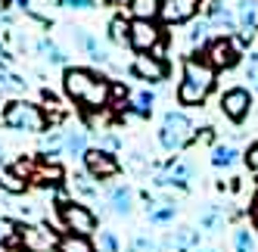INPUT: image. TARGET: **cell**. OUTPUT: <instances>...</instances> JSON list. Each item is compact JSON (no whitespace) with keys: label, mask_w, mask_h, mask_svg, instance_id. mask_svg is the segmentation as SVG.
<instances>
[{"label":"cell","mask_w":258,"mask_h":252,"mask_svg":"<svg viewBox=\"0 0 258 252\" xmlns=\"http://www.w3.org/2000/svg\"><path fill=\"white\" fill-rule=\"evenodd\" d=\"M62 87L69 100H75L78 106H84L87 112H100L103 106H109V100H112V84H109V78L97 75V72L90 69H66L62 75Z\"/></svg>","instance_id":"cell-1"},{"label":"cell","mask_w":258,"mask_h":252,"mask_svg":"<svg viewBox=\"0 0 258 252\" xmlns=\"http://www.w3.org/2000/svg\"><path fill=\"white\" fill-rule=\"evenodd\" d=\"M212 87H215V69L206 59L199 56L183 59V78L177 87V100L183 106H202L206 97L212 94Z\"/></svg>","instance_id":"cell-2"},{"label":"cell","mask_w":258,"mask_h":252,"mask_svg":"<svg viewBox=\"0 0 258 252\" xmlns=\"http://www.w3.org/2000/svg\"><path fill=\"white\" fill-rule=\"evenodd\" d=\"M4 124L10 131H25V134H41L47 128V115L38 103L28 100H13L4 106Z\"/></svg>","instance_id":"cell-3"},{"label":"cell","mask_w":258,"mask_h":252,"mask_svg":"<svg viewBox=\"0 0 258 252\" xmlns=\"http://www.w3.org/2000/svg\"><path fill=\"white\" fill-rule=\"evenodd\" d=\"M193 137H196V128H193V121H190L187 112H177V109L165 112L162 128H159V143H162L165 150H168V153H177V150L187 147Z\"/></svg>","instance_id":"cell-4"},{"label":"cell","mask_w":258,"mask_h":252,"mask_svg":"<svg viewBox=\"0 0 258 252\" xmlns=\"http://www.w3.org/2000/svg\"><path fill=\"white\" fill-rule=\"evenodd\" d=\"M59 218H62L66 230H69V233H78V237H90V233L97 230V215L90 212L87 206L75 203V200L59 206Z\"/></svg>","instance_id":"cell-5"},{"label":"cell","mask_w":258,"mask_h":252,"mask_svg":"<svg viewBox=\"0 0 258 252\" xmlns=\"http://www.w3.org/2000/svg\"><path fill=\"white\" fill-rule=\"evenodd\" d=\"M19 246L25 252H56L59 237L47 224H25V227H19Z\"/></svg>","instance_id":"cell-6"},{"label":"cell","mask_w":258,"mask_h":252,"mask_svg":"<svg viewBox=\"0 0 258 252\" xmlns=\"http://www.w3.org/2000/svg\"><path fill=\"white\" fill-rule=\"evenodd\" d=\"M127 44H131L137 53H153L156 47H162V28L156 22H131V31H127Z\"/></svg>","instance_id":"cell-7"},{"label":"cell","mask_w":258,"mask_h":252,"mask_svg":"<svg viewBox=\"0 0 258 252\" xmlns=\"http://www.w3.org/2000/svg\"><path fill=\"white\" fill-rule=\"evenodd\" d=\"M81 162H84L87 174L97 177V181H109V177L118 174V159H115L112 153H106V150H97V147L87 150V153L81 156Z\"/></svg>","instance_id":"cell-8"},{"label":"cell","mask_w":258,"mask_h":252,"mask_svg":"<svg viewBox=\"0 0 258 252\" xmlns=\"http://www.w3.org/2000/svg\"><path fill=\"white\" fill-rule=\"evenodd\" d=\"M206 62L215 72L218 69H233L239 62V47H236V41H230V38H215L209 44V50H206Z\"/></svg>","instance_id":"cell-9"},{"label":"cell","mask_w":258,"mask_h":252,"mask_svg":"<svg viewBox=\"0 0 258 252\" xmlns=\"http://www.w3.org/2000/svg\"><path fill=\"white\" fill-rule=\"evenodd\" d=\"M252 109V94L246 91V87H230V91L221 94V112H224L230 121H243Z\"/></svg>","instance_id":"cell-10"},{"label":"cell","mask_w":258,"mask_h":252,"mask_svg":"<svg viewBox=\"0 0 258 252\" xmlns=\"http://www.w3.org/2000/svg\"><path fill=\"white\" fill-rule=\"evenodd\" d=\"M131 72L140 78V81H150V84H159L168 78V62L153 56V53H137L134 62H131Z\"/></svg>","instance_id":"cell-11"},{"label":"cell","mask_w":258,"mask_h":252,"mask_svg":"<svg viewBox=\"0 0 258 252\" xmlns=\"http://www.w3.org/2000/svg\"><path fill=\"white\" fill-rule=\"evenodd\" d=\"M190 177H193V168H190V162H183V159H171L168 165H165L156 177H153V184L156 187H187L190 184Z\"/></svg>","instance_id":"cell-12"},{"label":"cell","mask_w":258,"mask_h":252,"mask_svg":"<svg viewBox=\"0 0 258 252\" xmlns=\"http://www.w3.org/2000/svg\"><path fill=\"white\" fill-rule=\"evenodd\" d=\"M199 13V0H165L162 4V19L168 25H183Z\"/></svg>","instance_id":"cell-13"},{"label":"cell","mask_w":258,"mask_h":252,"mask_svg":"<svg viewBox=\"0 0 258 252\" xmlns=\"http://www.w3.org/2000/svg\"><path fill=\"white\" fill-rule=\"evenodd\" d=\"M236 25L246 31V38L258 31V0H243L236 7Z\"/></svg>","instance_id":"cell-14"},{"label":"cell","mask_w":258,"mask_h":252,"mask_svg":"<svg viewBox=\"0 0 258 252\" xmlns=\"http://www.w3.org/2000/svg\"><path fill=\"white\" fill-rule=\"evenodd\" d=\"M75 41H78V47L87 53L94 62H109V53H106V47L94 38L90 31H84V28H75Z\"/></svg>","instance_id":"cell-15"},{"label":"cell","mask_w":258,"mask_h":252,"mask_svg":"<svg viewBox=\"0 0 258 252\" xmlns=\"http://www.w3.org/2000/svg\"><path fill=\"white\" fill-rule=\"evenodd\" d=\"M109 206H112L115 215H131V209H134V190L124 187V184L112 187V190H109Z\"/></svg>","instance_id":"cell-16"},{"label":"cell","mask_w":258,"mask_h":252,"mask_svg":"<svg viewBox=\"0 0 258 252\" xmlns=\"http://www.w3.org/2000/svg\"><path fill=\"white\" fill-rule=\"evenodd\" d=\"M127 10H131V16L140 22H156L162 16V0H131Z\"/></svg>","instance_id":"cell-17"},{"label":"cell","mask_w":258,"mask_h":252,"mask_svg":"<svg viewBox=\"0 0 258 252\" xmlns=\"http://www.w3.org/2000/svg\"><path fill=\"white\" fill-rule=\"evenodd\" d=\"M62 150H66V131H50V134L41 137V153H44L47 162H53Z\"/></svg>","instance_id":"cell-18"},{"label":"cell","mask_w":258,"mask_h":252,"mask_svg":"<svg viewBox=\"0 0 258 252\" xmlns=\"http://www.w3.org/2000/svg\"><path fill=\"white\" fill-rule=\"evenodd\" d=\"M153 103H156V97L150 91H140V94H134L127 100V112L137 115V118H150L153 115Z\"/></svg>","instance_id":"cell-19"},{"label":"cell","mask_w":258,"mask_h":252,"mask_svg":"<svg viewBox=\"0 0 258 252\" xmlns=\"http://www.w3.org/2000/svg\"><path fill=\"white\" fill-rule=\"evenodd\" d=\"M90 147H87V131L84 128H72L66 131V153L69 156H84Z\"/></svg>","instance_id":"cell-20"},{"label":"cell","mask_w":258,"mask_h":252,"mask_svg":"<svg viewBox=\"0 0 258 252\" xmlns=\"http://www.w3.org/2000/svg\"><path fill=\"white\" fill-rule=\"evenodd\" d=\"M174 215H177L174 200H165V203H150V221H153V224H168V221H174Z\"/></svg>","instance_id":"cell-21"},{"label":"cell","mask_w":258,"mask_h":252,"mask_svg":"<svg viewBox=\"0 0 258 252\" xmlns=\"http://www.w3.org/2000/svg\"><path fill=\"white\" fill-rule=\"evenodd\" d=\"M25 187H28V181H22L13 168H7V165L0 168V190H7L10 196H19V193H25Z\"/></svg>","instance_id":"cell-22"},{"label":"cell","mask_w":258,"mask_h":252,"mask_svg":"<svg viewBox=\"0 0 258 252\" xmlns=\"http://www.w3.org/2000/svg\"><path fill=\"white\" fill-rule=\"evenodd\" d=\"M56 252H94V243H90V237H78V233H66V237H59V246Z\"/></svg>","instance_id":"cell-23"},{"label":"cell","mask_w":258,"mask_h":252,"mask_svg":"<svg viewBox=\"0 0 258 252\" xmlns=\"http://www.w3.org/2000/svg\"><path fill=\"white\" fill-rule=\"evenodd\" d=\"M174 249L177 252H196L199 249V230H193V227L174 230Z\"/></svg>","instance_id":"cell-24"},{"label":"cell","mask_w":258,"mask_h":252,"mask_svg":"<svg viewBox=\"0 0 258 252\" xmlns=\"http://www.w3.org/2000/svg\"><path fill=\"white\" fill-rule=\"evenodd\" d=\"M236 150L230 147V143H218V147L212 150V165L215 168H233L236 165Z\"/></svg>","instance_id":"cell-25"},{"label":"cell","mask_w":258,"mask_h":252,"mask_svg":"<svg viewBox=\"0 0 258 252\" xmlns=\"http://www.w3.org/2000/svg\"><path fill=\"white\" fill-rule=\"evenodd\" d=\"M28 87L25 78H19L16 72H7V69H0V97L4 94H22Z\"/></svg>","instance_id":"cell-26"},{"label":"cell","mask_w":258,"mask_h":252,"mask_svg":"<svg viewBox=\"0 0 258 252\" xmlns=\"http://www.w3.org/2000/svg\"><path fill=\"white\" fill-rule=\"evenodd\" d=\"M206 22H209L212 28H224V38H227L230 31H236V16H233V13H227L224 7H218V10L209 16V19H206Z\"/></svg>","instance_id":"cell-27"},{"label":"cell","mask_w":258,"mask_h":252,"mask_svg":"<svg viewBox=\"0 0 258 252\" xmlns=\"http://www.w3.org/2000/svg\"><path fill=\"white\" fill-rule=\"evenodd\" d=\"M233 249L236 252H258V233L249 227H239L233 233Z\"/></svg>","instance_id":"cell-28"},{"label":"cell","mask_w":258,"mask_h":252,"mask_svg":"<svg viewBox=\"0 0 258 252\" xmlns=\"http://www.w3.org/2000/svg\"><path fill=\"white\" fill-rule=\"evenodd\" d=\"M69 187H72L75 196H81V200H97V187H94V181H90L87 174H75L69 181Z\"/></svg>","instance_id":"cell-29"},{"label":"cell","mask_w":258,"mask_h":252,"mask_svg":"<svg viewBox=\"0 0 258 252\" xmlns=\"http://www.w3.org/2000/svg\"><path fill=\"white\" fill-rule=\"evenodd\" d=\"M19 243V224L7 215H0V246H13Z\"/></svg>","instance_id":"cell-30"},{"label":"cell","mask_w":258,"mask_h":252,"mask_svg":"<svg viewBox=\"0 0 258 252\" xmlns=\"http://www.w3.org/2000/svg\"><path fill=\"white\" fill-rule=\"evenodd\" d=\"M127 31H131V22H127L124 16H115V19L109 22V41L112 44H127Z\"/></svg>","instance_id":"cell-31"},{"label":"cell","mask_w":258,"mask_h":252,"mask_svg":"<svg viewBox=\"0 0 258 252\" xmlns=\"http://www.w3.org/2000/svg\"><path fill=\"white\" fill-rule=\"evenodd\" d=\"M38 50L44 53V56H47V59H50L53 66H66V53H62V50H59L56 44H53V41L41 38V41H38Z\"/></svg>","instance_id":"cell-32"},{"label":"cell","mask_w":258,"mask_h":252,"mask_svg":"<svg viewBox=\"0 0 258 252\" xmlns=\"http://www.w3.org/2000/svg\"><path fill=\"white\" fill-rule=\"evenodd\" d=\"M209 31H212V25H209L206 19H199V22H193V28H190L187 38H190V44H193V47H202V44L209 41Z\"/></svg>","instance_id":"cell-33"},{"label":"cell","mask_w":258,"mask_h":252,"mask_svg":"<svg viewBox=\"0 0 258 252\" xmlns=\"http://www.w3.org/2000/svg\"><path fill=\"white\" fill-rule=\"evenodd\" d=\"M246 81H249V87L258 94V53H249L246 56Z\"/></svg>","instance_id":"cell-34"},{"label":"cell","mask_w":258,"mask_h":252,"mask_svg":"<svg viewBox=\"0 0 258 252\" xmlns=\"http://www.w3.org/2000/svg\"><path fill=\"white\" fill-rule=\"evenodd\" d=\"M127 252H165V249H162L156 240H150V237H137V240H131Z\"/></svg>","instance_id":"cell-35"},{"label":"cell","mask_w":258,"mask_h":252,"mask_svg":"<svg viewBox=\"0 0 258 252\" xmlns=\"http://www.w3.org/2000/svg\"><path fill=\"white\" fill-rule=\"evenodd\" d=\"M199 224L206 227V230H215V227L221 224V206H209L206 212H202V218H199Z\"/></svg>","instance_id":"cell-36"},{"label":"cell","mask_w":258,"mask_h":252,"mask_svg":"<svg viewBox=\"0 0 258 252\" xmlns=\"http://www.w3.org/2000/svg\"><path fill=\"white\" fill-rule=\"evenodd\" d=\"M97 134H100V147H97V150H106V153L115 156V150H118V137H115L112 131H97Z\"/></svg>","instance_id":"cell-37"},{"label":"cell","mask_w":258,"mask_h":252,"mask_svg":"<svg viewBox=\"0 0 258 252\" xmlns=\"http://www.w3.org/2000/svg\"><path fill=\"white\" fill-rule=\"evenodd\" d=\"M56 4L62 10H81V13H87V10L97 7V0H56Z\"/></svg>","instance_id":"cell-38"},{"label":"cell","mask_w":258,"mask_h":252,"mask_svg":"<svg viewBox=\"0 0 258 252\" xmlns=\"http://www.w3.org/2000/svg\"><path fill=\"white\" fill-rule=\"evenodd\" d=\"M243 159H246V168L258 177V143H249V150H246Z\"/></svg>","instance_id":"cell-39"},{"label":"cell","mask_w":258,"mask_h":252,"mask_svg":"<svg viewBox=\"0 0 258 252\" xmlns=\"http://www.w3.org/2000/svg\"><path fill=\"white\" fill-rule=\"evenodd\" d=\"M100 249H103V252H118V240H115L112 230H103V233H100Z\"/></svg>","instance_id":"cell-40"},{"label":"cell","mask_w":258,"mask_h":252,"mask_svg":"<svg viewBox=\"0 0 258 252\" xmlns=\"http://www.w3.org/2000/svg\"><path fill=\"white\" fill-rule=\"evenodd\" d=\"M7 7H19V10H28V0H4Z\"/></svg>","instance_id":"cell-41"},{"label":"cell","mask_w":258,"mask_h":252,"mask_svg":"<svg viewBox=\"0 0 258 252\" xmlns=\"http://www.w3.org/2000/svg\"><path fill=\"white\" fill-rule=\"evenodd\" d=\"M7 59H10V50L4 47V41H0V69H4V62H7Z\"/></svg>","instance_id":"cell-42"},{"label":"cell","mask_w":258,"mask_h":252,"mask_svg":"<svg viewBox=\"0 0 258 252\" xmlns=\"http://www.w3.org/2000/svg\"><path fill=\"white\" fill-rule=\"evenodd\" d=\"M252 218H255V224H258V193H255V200H252Z\"/></svg>","instance_id":"cell-43"},{"label":"cell","mask_w":258,"mask_h":252,"mask_svg":"<svg viewBox=\"0 0 258 252\" xmlns=\"http://www.w3.org/2000/svg\"><path fill=\"white\" fill-rule=\"evenodd\" d=\"M106 4H112V7H124V4H131V0H106Z\"/></svg>","instance_id":"cell-44"},{"label":"cell","mask_w":258,"mask_h":252,"mask_svg":"<svg viewBox=\"0 0 258 252\" xmlns=\"http://www.w3.org/2000/svg\"><path fill=\"white\" fill-rule=\"evenodd\" d=\"M0 168H4V147H0Z\"/></svg>","instance_id":"cell-45"},{"label":"cell","mask_w":258,"mask_h":252,"mask_svg":"<svg viewBox=\"0 0 258 252\" xmlns=\"http://www.w3.org/2000/svg\"><path fill=\"white\" fill-rule=\"evenodd\" d=\"M0 115H4V97H0Z\"/></svg>","instance_id":"cell-46"},{"label":"cell","mask_w":258,"mask_h":252,"mask_svg":"<svg viewBox=\"0 0 258 252\" xmlns=\"http://www.w3.org/2000/svg\"><path fill=\"white\" fill-rule=\"evenodd\" d=\"M196 252H215V249H196Z\"/></svg>","instance_id":"cell-47"},{"label":"cell","mask_w":258,"mask_h":252,"mask_svg":"<svg viewBox=\"0 0 258 252\" xmlns=\"http://www.w3.org/2000/svg\"><path fill=\"white\" fill-rule=\"evenodd\" d=\"M0 10H7V4H4V0H0Z\"/></svg>","instance_id":"cell-48"}]
</instances>
